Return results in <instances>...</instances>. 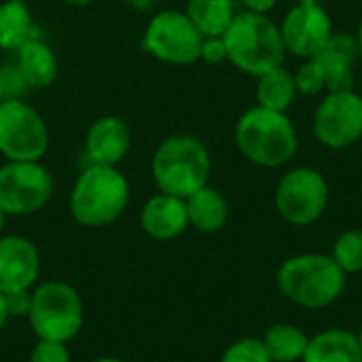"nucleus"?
Masks as SVG:
<instances>
[{"label": "nucleus", "mask_w": 362, "mask_h": 362, "mask_svg": "<svg viewBox=\"0 0 362 362\" xmlns=\"http://www.w3.org/2000/svg\"><path fill=\"white\" fill-rule=\"evenodd\" d=\"M66 4H70V6H89L93 0H64Z\"/></svg>", "instance_id": "72a5a7b5"}, {"label": "nucleus", "mask_w": 362, "mask_h": 362, "mask_svg": "<svg viewBox=\"0 0 362 362\" xmlns=\"http://www.w3.org/2000/svg\"><path fill=\"white\" fill-rule=\"evenodd\" d=\"M30 305H32V291H21V293H11V295H6L8 316H25V318H28Z\"/></svg>", "instance_id": "c85d7f7f"}, {"label": "nucleus", "mask_w": 362, "mask_h": 362, "mask_svg": "<svg viewBox=\"0 0 362 362\" xmlns=\"http://www.w3.org/2000/svg\"><path fill=\"white\" fill-rule=\"evenodd\" d=\"M235 144L250 163L265 170H278L295 159L299 151V134L286 112L257 104L238 119Z\"/></svg>", "instance_id": "f257e3e1"}, {"label": "nucleus", "mask_w": 362, "mask_h": 362, "mask_svg": "<svg viewBox=\"0 0 362 362\" xmlns=\"http://www.w3.org/2000/svg\"><path fill=\"white\" fill-rule=\"evenodd\" d=\"M30 362H70V352L66 344L38 339L30 352Z\"/></svg>", "instance_id": "bb28decb"}, {"label": "nucleus", "mask_w": 362, "mask_h": 362, "mask_svg": "<svg viewBox=\"0 0 362 362\" xmlns=\"http://www.w3.org/2000/svg\"><path fill=\"white\" fill-rule=\"evenodd\" d=\"M185 13L204 36H223L235 19V0H187Z\"/></svg>", "instance_id": "4be33fe9"}, {"label": "nucleus", "mask_w": 362, "mask_h": 362, "mask_svg": "<svg viewBox=\"0 0 362 362\" xmlns=\"http://www.w3.org/2000/svg\"><path fill=\"white\" fill-rule=\"evenodd\" d=\"M8 318H11V316H8V308H6V295L0 293V329L6 325Z\"/></svg>", "instance_id": "7c9ffc66"}, {"label": "nucleus", "mask_w": 362, "mask_h": 362, "mask_svg": "<svg viewBox=\"0 0 362 362\" xmlns=\"http://www.w3.org/2000/svg\"><path fill=\"white\" fill-rule=\"evenodd\" d=\"M185 202H187L189 225L202 233H216L229 221V204L225 195L210 185L202 187Z\"/></svg>", "instance_id": "a211bd4d"}, {"label": "nucleus", "mask_w": 362, "mask_h": 362, "mask_svg": "<svg viewBox=\"0 0 362 362\" xmlns=\"http://www.w3.org/2000/svg\"><path fill=\"white\" fill-rule=\"evenodd\" d=\"M199 62H206V64H212V66L227 62V45H225V38L223 36H204Z\"/></svg>", "instance_id": "cd10ccee"}, {"label": "nucleus", "mask_w": 362, "mask_h": 362, "mask_svg": "<svg viewBox=\"0 0 362 362\" xmlns=\"http://www.w3.org/2000/svg\"><path fill=\"white\" fill-rule=\"evenodd\" d=\"M151 174L161 193L187 199L208 185L212 157L199 138L191 134H174L153 153Z\"/></svg>", "instance_id": "20e7f679"}, {"label": "nucleus", "mask_w": 362, "mask_h": 362, "mask_svg": "<svg viewBox=\"0 0 362 362\" xmlns=\"http://www.w3.org/2000/svg\"><path fill=\"white\" fill-rule=\"evenodd\" d=\"M28 320L38 339L68 344L83 329V299L70 284L62 280L42 282L32 291Z\"/></svg>", "instance_id": "423d86ee"}, {"label": "nucleus", "mask_w": 362, "mask_h": 362, "mask_svg": "<svg viewBox=\"0 0 362 362\" xmlns=\"http://www.w3.org/2000/svg\"><path fill=\"white\" fill-rule=\"evenodd\" d=\"M91 362H123V361H119V358H112V356H104V358H95V361H91Z\"/></svg>", "instance_id": "c9c22d12"}, {"label": "nucleus", "mask_w": 362, "mask_h": 362, "mask_svg": "<svg viewBox=\"0 0 362 362\" xmlns=\"http://www.w3.org/2000/svg\"><path fill=\"white\" fill-rule=\"evenodd\" d=\"M335 263L341 267L346 276L361 274L362 272V229H348L339 233V238L333 244Z\"/></svg>", "instance_id": "b1692460"}, {"label": "nucleus", "mask_w": 362, "mask_h": 362, "mask_svg": "<svg viewBox=\"0 0 362 362\" xmlns=\"http://www.w3.org/2000/svg\"><path fill=\"white\" fill-rule=\"evenodd\" d=\"M140 225L142 231L157 242L176 240L189 227L187 202L159 191L157 195L144 202L140 212Z\"/></svg>", "instance_id": "2eb2a0df"}, {"label": "nucleus", "mask_w": 362, "mask_h": 362, "mask_svg": "<svg viewBox=\"0 0 362 362\" xmlns=\"http://www.w3.org/2000/svg\"><path fill=\"white\" fill-rule=\"evenodd\" d=\"M129 2L138 8H151L155 4V0H129Z\"/></svg>", "instance_id": "473e14b6"}, {"label": "nucleus", "mask_w": 362, "mask_h": 362, "mask_svg": "<svg viewBox=\"0 0 362 362\" xmlns=\"http://www.w3.org/2000/svg\"><path fill=\"white\" fill-rule=\"evenodd\" d=\"M21 2H30V0H21Z\"/></svg>", "instance_id": "ea45409f"}, {"label": "nucleus", "mask_w": 362, "mask_h": 362, "mask_svg": "<svg viewBox=\"0 0 362 362\" xmlns=\"http://www.w3.org/2000/svg\"><path fill=\"white\" fill-rule=\"evenodd\" d=\"M55 191V178L40 161H6L0 165V210L28 216L42 210Z\"/></svg>", "instance_id": "9d476101"}, {"label": "nucleus", "mask_w": 362, "mask_h": 362, "mask_svg": "<svg viewBox=\"0 0 362 362\" xmlns=\"http://www.w3.org/2000/svg\"><path fill=\"white\" fill-rule=\"evenodd\" d=\"M356 57H358L356 38L346 32H333V36L316 55V59L320 62L327 74V91L352 89Z\"/></svg>", "instance_id": "dca6fc26"}, {"label": "nucleus", "mask_w": 362, "mask_h": 362, "mask_svg": "<svg viewBox=\"0 0 362 362\" xmlns=\"http://www.w3.org/2000/svg\"><path fill=\"white\" fill-rule=\"evenodd\" d=\"M297 95L299 91L295 85V74L286 70L284 66L274 68L257 78L255 98H257V104L263 108L286 112L297 100Z\"/></svg>", "instance_id": "aec40b11"}, {"label": "nucleus", "mask_w": 362, "mask_h": 362, "mask_svg": "<svg viewBox=\"0 0 362 362\" xmlns=\"http://www.w3.org/2000/svg\"><path fill=\"white\" fill-rule=\"evenodd\" d=\"M227 62L242 74L259 78L261 74L284 66L286 47L280 25L263 13L242 11L223 34Z\"/></svg>", "instance_id": "f03ea898"}, {"label": "nucleus", "mask_w": 362, "mask_h": 362, "mask_svg": "<svg viewBox=\"0 0 362 362\" xmlns=\"http://www.w3.org/2000/svg\"><path fill=\"white\" fill-rule=\"evenodd\" d=\"M17 70L23 76L28 87L34 89H47L55 83L57 72H59V64H57V55L51 49V45H47L42 38H30L19 51H17Z\"/></svg>", "instance_id": "f3484780"}, {"label": "nucleus", "mask_w": 362, "mask_h": 362, "mask_svg": "<svg viewBox=\"0 0 362 362\" xmlns=\"http://www.w3.org/2000/svg\"><path fill=\"white\" fill-rule=\"evenodd\" d=\"M261 341L272 362H301L305 356L310 337L299 327L280 322L269 327Z\"/></svg>", "instance_id": "5701e85b"}, {"label": "nucleus", "mask_w": 362, "mask_h": 362, "mask_svg": "<svg viewBox=\"0 0 362 362\" xmlns=\"http://www.w3.org/2000/svg\"><path fill=\"white\" fill-rule=\"evenodd\" d=\"M356 47H358V57L362 59V17L361 21H358V28H356Z\"/></svg>", "instance_id": "2f4dec72"}, {"label": "nucleus", "mask_w": 362, "mask_h": 362, "mask_svg": "<svg viewBox=\"0 0 362 362\" xmlns=\"http://www.w3.org/2000/svg\"><path fill=\"white\" fill-rule=\"evenodd\" d=\"M356 339H358V346H361V352H362V327H361V331H358V335H356Z\"/></svg>", "instance_id": "4c0bfd02"}, {"label": "nucleus", "mask_w": 362, "mask_h": 362, "mask_svg": "<svg viewBox=\"0 0 362 362\" xmlns=\"http://www.w3.org/2000/svg\"><path fill=\"white\" fill-rule=\"evenodd\" d=\"M49 125L21 98L0 104V155L6 161H40L49 151Z\"/></svg>", "instance_id": "1a4fd4ad"}, {"label": "nucleus", "mask_w": 362, "mask_h": 362, "mask_svg": "<svg viewBox=\"0 0 362 362\" xmlns=\"http://www.w3.org/2000/svg\"><path fill=\"white\" fill-rule=\"evenodd\" d=\"M276 210L295 227L314 225L331 202V187L327 176L310 165L288 170L276 187Z\"/></svg>", "instance_id": "6e6552de"}, {"label": "nucleus", "mask_w": 362, "mask_h": 362, "mask_svg": "<svg viewBox=\"0 0 362 362\" xmlns=\"http://www.w3.org/2000/svg\"><path fill=\"white\" fill-rule=\"evenodd\" d=\"M129 180L117 165L89 163L70 191V214L83 227L112 225L129 206Z\"/></svg>", "instance_id": "7ed1b4c3"}, {"label": "nucleus", "mask_w": 362, "mask_h": 362, "mask_svg": "<svg viewBox=\"0 0 362 362\" xmlns=\"http://www.w3.org/2000/svg\"><path fill=\"white\" fill-rule=\"evenodd\" d=\"M295 85L301 95H320L327 91V74L316 57L301 59V66L293 72Z\"/></svg>", "instance_id": "393cba45"}, {"label": "nucleus", "mask_w": 362, "mask_h": 362, "mask_svg": "<svg viewBox=\"0 0 362 362\" xmlns=\"http://www.w3.org/2000/svg\"><path fill=\"white\" fill-rule=\"evenodd\" d=\"M6 100V93H4V85H2V76H0V104Z\"/></svg>", "instance_id": "e433bc0d"}, {"label": "nucleus", "mask_w": 362, "mask_h": 362, "mask_svg": "<svg viewBox=\"0 0 362 362\" xmlns=\"http://www.w3.org/2000/svg\"><path fill=\"white\" fill-rule=\"evenodd\" d=\"M314 138L329 151H344L362 138V95L354 89L329 91L312 117Z\"/></svg>", "instance_id": "9b49d317"}, {"label": "nucleus", "mask_w": 362, "mask_h": 362, "mask_svg": "<svg viewBox=\"0 0 362 362\" xmlns=\"http://www.w3.org/2000/svg\"><path fill=\"white\" fill-rule=\"evenodd\" d=\"M301 362H362V352L354 333L344 329H327L310 337Z\"/></svg>", "instance_id": "6ab92c4d"}, {"label": "nucleus", "mask_w": 362, "mask_h": 362, "mask_svg": "<svg viewBox=\"0 0 362 362\" xmlns=\"http://www.w3.org/2000/svg\"><path fill=\"white\" fill-rule=\"evenodd\" d=\"M221 362H272L263 341L257 337H244L235 344H231L225 354L221 356Z\"/></svg>", "instance_id": "a878e982"}, {"label": "nucleus", "mask_w": 362, "mask_h": 362, "mask_svg": "<svg viewBox=\"0 0 362 362\" xmlns=\"http://www.w3.org/2000/svg\"><path fill=\"white\" fill-rule=\"evenodd\" d=\"M132 148V127L117 115L95 119L85 134V155L89 163L119 165Z\"/></svg>", "instance_id": "4468645a"}, {"label": "nucleus", "mask_w": 362, "mask_h": 362, "mask_svg": "<svg viewBox=\"0 0 362 362\" xmlns=\"http://www.w3.org/2000/svg\"><path fill=\"white\" fill-rule=\"evenodd\" d=\"M348 276L331 255L308 252L286 259L278 269V288L295 305L325 310L346 291Z\"/></svg>", "instance_id": "39448f33"}, {"label": "nucleus", "mask_w": 362, "mask_h": 362, "mask_svg": "<svg viewBox=\"0 0 362 362\" xmlns=\"http://www.w3.org/2000/svg\"><path fill=\"white\" fill-rule=\"evenodd\" d=\"M4 225H6V214L0 210V235H2V231H4Z\"/></svg>", "instance_id": "f704fd0d"}, {"label": "nucleus", "mask_w": 362, "mask_h": 362, "mask_svg": "<svg viewBox=\"0 0 362 362\" xmlns=\"http://www.w3.org/2000/svg\"><path fill=\"white\" fill-rule=\"evenodd\" d=\"M295 2H318V4H322V0H295Z\"/></svg>", "instance_id": "58836bf2"}, {"label": "nucleus", "mask_w": 362, "mask_h": 362, "mask_svg": "<svg viewBox=\"0 0 362 362\" xmlns=\"http://www.w3.org/2000/svg\"><path fill=\"white\" fill-rule=\"evenodd\" d=\"M204 34L185 11L163 8L155 13L142 34V47L148 55L172 66H191L202 57Z\"/></svg>", "instance_id": "0eeeda50"}, {"label": "nucleus", "mask_w": 362, "mask_h": 362, "mask_svg": "<svg viewBox=\"0 0 362 362\" xmlns=\"http://www.w3.org/2000/svg\"><path fill=\"white\" fill-rule=\"evenodd\" d=\"M244 11L248 13H263V15H269V11H274L278 6L280 0H238Z\"/></svg>", "instance_id": "c756f323"}, {"label": "nucleus", "mask_w": 362, "mask_h": 362, "mask_svg": "<svg viewBox=\"0 0 362 362\" xmlns=\"http://www.w3.org/2000/svg\"><path fill=\"white\" fill-rule=\"evenodd\" d=\"M278 25L286 53L299 59L316 57L335 32L329 11L318 2H295Z\"/></svg>", "instance_id": "f8f14e48"}, {"label": "nucleus", "mask_w": 362, "mask_h": 362, "mask_svg": "<svg viewBox=\"0 0 362 362\" xmlns=\"http://www.w3.org/2000/svg\"><path fill=\"white\" fill-rule=\"evenodd\" d=\"M40 274V255L23 235H0V293L32 291Z\"/></svg>", "instance_id": "ddd939ff"}, {"label": "nucleus", "mask_w": 362, "mask_h": 362, "mask_svg": "<svg viewBox=\"0 0 362 362\" xmlns=\"http://www.w3.org/2000/svg\"><path fill=\"white\" fill-rule=\"evenodd\" d=\"M30 38H34V17L28 2L4 0L0 4V49L17 53Z\"/></svg>", "instance_id": "412c9836"}]
</instances>
